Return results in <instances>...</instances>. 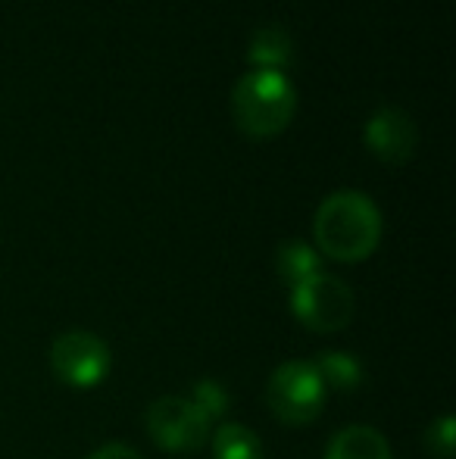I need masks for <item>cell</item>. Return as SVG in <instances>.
<instances>
[{"label": "cell", "mask_w": 456, "mask_h": 459, "mask_svg": "<svg viewBox=\"0 0 456 459\" xmlns=\"http://www.w3.org/2000/svg\"><path fill=\"white\" fill-rule=\"evenodd\" d=\"M313 235L329 260L363 263L382 241V212L363 191H335L319 204Z\"/></svg>", "instance_id": "obj_1"}, {"label": "cell", "mask_w": 456, "mask_h": 459, "mask_svg": "<svg viewBox=\"0 0 456 459\" xmlns=\"http://www.w3.org/2000/svg\"><path fill=\"white\" fill-rule=\"evenodd\" d=\"M216 459H262V441L241 422H222L213 431Z\"/></svg>", "instance_id": "obj_12"}, {"label": "cell", "mask_w": 456, "mask_h": 459, "mask_svg": "<svg viewBox=\"0 0 456 459\" xmlns=\"http://www.w3.org/2000/svg\"><path fill=\"white\" fill-rule=\"evenodd\" d=\"M325 397H329V391H325L316 366L306 363V359L281 363L269 375L266 403H269V412H272L281 425L300 429V425L316 422L325 406Z\"/></svg>", "instance_id": "obj_3"}, {"label": "cell", "mask_w": 456, "mask_h": 459, "mask_svg": "<svg viewBox=\"0 0 456 459\" xmlns=\"http://www.w3.org/2000/svg\"><path fill=\"white\" fill-rule=\"evenodd\" d=\"M291 309L300 325H306L316 334H335L344 332L357 313V297L350 284L338 275L319 273L306 278L304 284L291 288Z\"/></svg>", "instance_id": "obj_4"}, {"label": "cell", "mask_w": 456, "mask_h": 459, "mask_svg": "<svg viewBox=\"0 0 456 459\" xmlns=\"http://www.w3.org/2000/svg\"><path fill=\"white\" fill-rule=\"evenodd\" d=\"M247 60L254 63V69H272V73H285L294 60V41L285 29L279 25H266L250 38Z\"/></svg>", "instance_id": "obj_9"}, {"label": "cell", "mask_w": 456, "mask_h": 459, "mask_svg": "<svg viewBox=\"0 0 456 459\" xmlns=\"http://www.w3.org/2000/svg\"><path fill=\"white\" fill-rule=\"evenodd\" d=\"M88 459H141V454L134 447H128V444H104V447H98Z\"/></svg>", "instance_id": "obj_15"}, {"label": "cell", "mask_w": 456, "mask_h": 459, "mask_svg": "<svg viewBox=\"0 0 456 459\" xmlns=\"http://www.w3.org/2000/svg\"><path fill=\"white\" fill-rule=\"evenodd\" d=\"M426 447L434 459H453V447H456V422L453 416H441L438 422L428 429L426 435Z\"/></svg>", "instance_id": "obj_14"}, {"label": "cell", "mask_w": 456, "mask_h": 459, "mask_svg": "<svg viewBox=\"0 0 456 459\" xmlns=\"http://www.w3.org/2000/svg\"><path fill=\"white\" fill-rule=\"evenodd\" d=\"M110 344L104 338H98L94 332L73 328V332H63L54 341V347H50V368H54V375L63 385L79 387V391L98 387L110 375Z\"/></svg>", "instance_id": "obj_5"}, {"label": "cell", "mask_w": 456, "mask_h": 459, "mask_svg": "<svg viewBox=\"0 0 456 459\" xmlns=\"http://www.w3.org/2000/svg\"><path fill=\"white\" fill-rule=\"evenodd\" d=\"M275 269H279L281 281L297 288L306 278L323 273V263H319V254L306 241H285L279 247V254H275Z\"/></svg>", "instance_id": "obj_10"}, {"label": "cell", "mask_w": 456, "mask_h": 459, "mask_svg": "<svg viewBox=\"0 0 456 459\" xmlns=\"http://www.w3.org/2000/svg\"><path fill=\"white\" fill-rule=\"evenodd\" d=\"M147 431L169 454L201 450L213 435V422L188 397H159L147 406Z\"/></svg>", "instance_id": "obj_6"}, {"label": "cell", "mask_w": 456, "mask_h": 459, "mask_svg": "<svg viewBox=\"0 0 456 459\" xmlns=\"http://www.w3.org/2000/svg\"><path fill=\"white\" fill-rule=\"evenodd\" d=\"M297 94L285 73L250 69L231 91V119L247 138H275L294 119Z\"/></svg>", "instance_id": "obj_2"}, {"label": "cell", "mask_w": 456, "mask_h": 459, "mask_svg": "<svg viewBox=\"0 0 456 459\" xmlns=\"http://www.w3.org/2000/svg\"><path fill=\"white\" fill-rule=\"evenodd\" d=\"M363 141L372 157H378L388 166H403L413 160L416 144H419V128L413 116L400 107H378L369 116L363 128Z\"/></svg>", "instance_id": "obj_7"}, {"label": "cell", "mask_w": 456, "mask_h": 459, "mask_svg": "<svg viewBox=\"0 0 456 459\" xmlns=\"http://www.w3.org/2000/svg\"><path fill=\"white\" fill-rule=\"evenodd\" d=\"M316 366L319 378H323L325 391H357L363 385V366L353 353L344 351H329V353H319V359H313Z\"/></svg>", "instance_id": "obj_11"}, {"label": "cell", "mask_w": 456, "mask_h": 459, "mask_svg": "<svg viewBox=\"0 0 456 459\" xmlns=\"http://www.w3.org/2000/svg\"><path fill=\"white\" fill-rule=\"evenodd\" d=\"M188 400L197 406V410L203 412V416L210 419V422H216V419H222V416H226V406H228V391L219 385V381H213V378H203V381H197V385L191 387Z\"/></svg>", "instance_id": "obj_13"}, {"label": "cell", "mask_w": 456, "mask_h": 459, "mask_svg": "<svg viewBox=\"0 0 456 459\" xmlns=\"http://www.w3.org/2000/svg\"><path fill=\"white\" fill-rule=\"evenodd\" d=\"M325 459H391V447L372 425H347L329 441Z\"/></svg>", "instance_id": "obj_8"}]
</instances>
